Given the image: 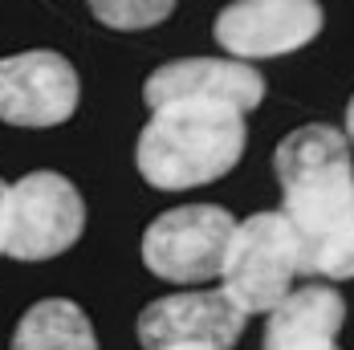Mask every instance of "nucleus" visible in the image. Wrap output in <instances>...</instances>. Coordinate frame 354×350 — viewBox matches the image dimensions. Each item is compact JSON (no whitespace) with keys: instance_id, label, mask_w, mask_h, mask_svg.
Here are the masks:
<instances>
[{"instance_id":"f257e3e1","label":"nucleus","mask_w":354,"mask_h":350,"mask_svg":"<svg viewBox=\"0 0 354 350\" xmlns=\"http://www.w3.org/2000/svg\"><path fill=\"white\" fill-rule=\"evenodd\" d=\"M245 114L228 102L183 98L151 110L135 142L139 175L159 192H187L216 183L245 155Z\"/></svg>"},{"instance_id":"0eeeda50","label":"nucleus","mask_w":354,"mask_h":350,"mask_svg":"<svg viewBox=\"0 0 354 350\" xmlns=\"http://www.w3.org/2000/svg\"><path fill=\"white\" fill-rule=\"evenodd\" d=\"M318 0H232L216 12L212 37L236 62L297 53L322 33Z\"/></svg>"},{"instance_id":"4468645a","label":"nucleus","mask_w":354,"mask_h":350,"mask_svg":"<svg viewBox=\"0 0 354 350\" xmlns=\"http://www.w3.org/2000/svg\"><path fill=\"white\" fill-rule=\"evenodd\" d=\"M346 139L354 142V98H351V106H346Z\"/></svg>"},{"instance_id":"20e7f679","label":"nucleus","mask_w":354,"mask_h":350,"mask_svg":"<svg viewBox=\"0 0 354 350\" xmlns=\"http://www.w3.org/2000/svg\"><path fill=\"white\" fill-rule=\"evenodd\" d=\"M86 228V204L66 175L29 172L8 183L4 220H0V248L12 261H49L77 245Z\"/></svg>"},{"instance_id":"9b49d317","label":"nucleus","mask_w":354,"mask_h":350,"mask_svg":"<svg viewBox=\"0 0 354 350\" xmlns=\"http://www.w3.org/2000/svg\"><path fill=\"white\" fill-rule=\"evenodd\" d=\"M8 350H98V338L82 306L66 297H45L21 314Z\"/></svg>"},{"instance_id":"423d86ee","label":"nucleus","mask_w":354,"mask_h":350,"mask_svg":"<svg viewBox=\"0 0 354 350\" xmlns=\"http://www.w3.org/2000/svg\"><path fill=\"white\" fill-rule=\"evenodd\" d=\"M248 314L224 289H187L155 297L139 314L142 350H232Z\"/></svg>"},{"instance_id":"2eb2a0df","label":"nucleus","mask_w":354,"mask_h":350,"mask_svg":"<svg viewBox=\"0 0 354 350\" xmlns=\"http://www.w3.org/2000/svg\"><path fill=\"white\" fill-rule=\"evenodd\" d=\"M4 196H8V183L0 179V220H4ZM0 252H4V248H0Z\"/></svg>"},{"instance_id":"f8f14e48","label":"nucleus","mask_w":354,"mask_h":350,"mask_svg":"<svg viewBox=\"0 0 354 350\" xmlns=\"http://www.w3.org/2000/svg\"><path fill=\"white\" fill-rule=\"evenodd\" d=\"M94 21H102L106 29L118 33H135V29H155L171 17L176 0H86Z\"/></svg>"},{"instance_id":"39448f33","label":"nucleus","mask_w":354,"mask_h":350,"mask_svg":"<svg viewBox=\"0 0 354 350\" xmlns=\"http://www.w3.org/2000/svg\"><path fill=\"white\" fill-rule=\"evenodd\" d=\"M236 220L220 204H183L155 216L142 232V265L163 281L196 285L224 273Z\"/></svg>"},{"instance_id":"f03ea898","label":"nucleus","mask_w":354,"mask_h":350,"mask_svg":"<svg viewBox=\"0 0 354 350\" xmlns=\"http://www.w3.org/2000/svg\"><path fill=\"white\" fill-rule=\"evenodd\" d=\"M277 183L285 196V216L310 248L330 241L354 212V159L351 139L326 122L297 127L277 142L273 155Z\"/></svg>"},{"instance_id":"ddd939ff","label":"nucleus","mask_w":354,"mask_h":350,"mask_svg":"<svg viewBox=\"0 0 354 350\" xmlns=\"http://www.w3.org/2000/svg\"><path fill=\"white\" fill-rule=\"evenodd\" d=\"M306 273H310V277H322V281L354 277V212L330 241H322L318 248H310V257H306Z\"/></svg>"},{"instance_id":"1a4fd4ad","label":"nucleus","mask_w":354,"mask_h":350,"mask_svg":"<svg viewBox=\"0 0 354 350\" xmlns=\"http://www.w3.org/2000/svg\"><path fill=\"white\" fill-rule=\"evenodd\" d=\"M183 98L228 102L241 114H248L265 98V77L248 62H236V57H183V62L159 66L142 82V102L151 110L183 102Z\"/></svg>"},{"instance_id":"6e6552de","label":"nucleus","mask_w":354,"mask_h":350,"mask_svg":"<svg viewBox=\"0 0 354 350\" xmlns=\"http://www.w3.org/2000/svg\"><path fill=\"white\" fill-rule=\"evenodd\" d=\"M77 70L53 49L0 57V118L12 127H57L77 110Z\"/></svg>"},{"instance_id":"9d476101","label":"nucleus","mask_w":354,"mask_h":350,"mask_svg":"<svg viewBox=\"0 0 354 350\" xmlns=\"http://www.w3.org/2000/svg\"><path fill=\"white\" fill-rule=\"evenodd\" d=\"M346 302L334 285H297L265 322L261 350H338Z\"/></svg>"},{"instance_id":"7ed1b4c3","label":"nucleus","mask_w":354,"mask_h":350,"mask_svg":"<svg viewBox=\"0 0 354 350\" xmlns=\"http://www.w3.org/2000/svg\"><path fill=\"white\" fill-rule=\"evenodd\" d=\"M306 273V241L285 212H252L236 224L224 257V293L245 314H273Z\"/></svg>"}]
</instances>
